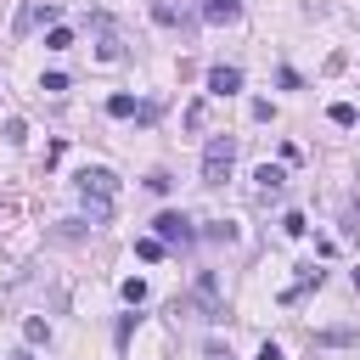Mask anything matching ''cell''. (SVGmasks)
Segmentation results:
<instances>
[{"label":"cell","instance_id":"obj_16","mask_svg":"<svg viewBox=\"0 0 360 360\" xmlns=\"http://www.w3.org/2000/svg\"><path fill=\"white\" fill-rule=\"evenodd\" d=\"M281 231H287V236H304L309 225H304V214H281Z\"/></svg>","mask_w":360,"mask_h":360},{"label":"cell","instance_id":"obj_9","mask_svg":"<svg viewBox=\"0 0 360 360\" xmlns=\"http://www.w3.org/2000/svg\"><path fill=\"white\" fill-rule=\"evenodd\" d=\"M326 118H332L338 129H354V124H360V112H354L349 101H332V107H326Z\"/></svg>","mask_w":360,"mask_h":360},{"label":"cell","instance_id":"obj_17","mask_svg":"<svg viewBox=\"0 0 360 360\" xmlns=\"http://www.w3.org/2000/svg\"><path fill=\"white\" fill-rule=\"evenodd\" d=\"M208 236H214V242H236V225H231V219H219V225H208Z\"/></svg>","mask_w":360,"mask_h":360},{"label":"cell","instance_id":"obj_21","mask_svg":"<svg viewBox=\"0 0 360 360\" xmlns=\"http://www.w3.org/2000/svg\"><path fill=\"white\" fill-rule=\"evenodd\" d=\"M349 281H354V292H360V270H354V276H349Z\"/></svg>","mask_w":360,"mask_h":360},{"label":"cell","instance_id":"obj_8","mask_svg":"<svg viewBox=\"0 0 360 360\" xmlns=\"http://www.w3.org/2000/svg\"><path fill=\"white\" fill-rule=\"evenodd\" d=\"M107 112H112V118H135V112H141V101H135L129 90H118V96H107Z\"/></svg>","mask_w":360,"mask_h":360},{"label":"cell","instance_id":"obj_7","mask_svg":"<svg viewBox=\"0 0 360 360\" xmlns=\"http://www.w3.org/2000/svg\"><path fill=\"white\" fill-rule=\"evenodd\" d=\"M253 180H259V191H264V197L287 186V174H281V163H259V169H253Z\"/></svg>","mask_w":360,"mask_h":360},{"label":"cell","instance_id":"obj_1","mask_svg":"<svg viewBox=\"0 0 360 360\" xmlns=\"http://www.w3.org/2000/svg\"><path fill=\"white\" fill-rule=\"evenodd\" d=\"M231 163H236V135H214L202 146V186H225Z\"/></svg>","mask_w":360,"mask_h":360},{"label":"cell","instance_id":"obj_4","mask_svg":"<svg viewBox=\"0 0 360 360\" xmlns=\"http://www.w3.org/2000/svg\"><path fill=\"white\" fill-rule=\"evenodd\" d=\"M242 90V68H208V96H236Z\"/></svg>","mask_w":360,"mask_h":360},{"label":"cell","instance_id":"obj_15","mask_svg":"<svg viewBox=\"0 0 360 360\" xmlns=\"http://www.w3.org/2000/svg\"><path fill=\"white\" fill-rule=\"evenodd\" d=\"M202 118H208V107H202V101H191V107H186V129H202Z\"/></svg>","mask_w":360,"mask_h":360},{"label":"cell","instance_id":"obj_5","mask_svg":"<svg viewBox=\"0 0 360 360\" xmlns=\"http://www.w3.org/2000/svg\"><path fill=\"white\" fill-rule=\"evenodd\" d=\"M236 17H242V0H202V22L225 28V22H236Z\"/></svg>","mask_w":360,"mask_h":360},{"label":"cell","instance_id":"obj_3","mask_svg":"<svg viewBox=\"0 0 360 360\" xmlns=\"http://www.w3.org/2000/svg\"><path fill=\"white\" fill-rule=\"evenodd\" d=\"M79 191L112 197V191H118V174H112V169H101V163H84V169H79Z\"/></svg>","mask_w":360,"mask_h":360},{"label":"cell","instance_id":"obj_11","mask_svg":"<svg viewBox=\"0 0 360 360\" xmlns=\"http://www.w3.org/2000/svg\"><path fill=\"white\" fill-rule=\"evenodd\" d=\"M22 338H28V343H51V326H45L39 315H28V321H22Z\"/></svg>","mask_w":360,"mask_h":360},{"label":"cell","instance_id":"obj_18","mask_svg":"<svg viewBox=\"0 0 360 360\" xmlns=\"http://www.w3.org/2000/svg\"><path fill=\"white\" fill-rule=\"evenodd\" d=\"M124 298H129V304H141V298H146V281H141V276H129V281H124Z\"/></svg>","mask_w":360,"mask_h":360},{"label":"cell","instance_id":"obj_6","mask_svg":"<svg viewBox=\"0 0 360 360\" xmlns=\"http://www.w3.org/2000/svg\"><path fill=\"white\" fill-rule=\"evenodd\" d=\"M56 17H62V11H56V6H51V0H39V6H28V11H22V17H17V34H28V28H34V22H39V28H45V22H56Z\"/></svg>","mask_w":360,"mask_h":360},{"label":"cell","instance_id":"obj_14","mask_svg":"<svg viewBox=\"0 0 360 360\" xmlns=\"http://www.w3.org/2000/svg\"><path fill=\"white\" fill-rule=\"evenodd\" d=\"M39 90H51V96H62V90H68V73H45V79H39Z\"/></svg>","mask_w":360,"mask_h":360},{"label":"cell","instance_id":"obj_10","mask_svg":"<svg viewBox=\"0 0 360 360\" xmlns=\"http://www.w3.org/2000/svg\"><path fill=\"white\" fill-rule=\"evenodd\" d=\"M68 45H73V28L51 22V34H45V51H68Z\"/></svg>","mask_w":360,"mask_h":360},{"label":"cell","instance_id":"obj_2","mask_svg":"<svg viewBox=\"0 0 360 360\" xmlns=\"http://www.w3.org/2000/svg\"><path fill=\"white\" fill-rule=\"evenodd\" d=\"M152 225H158V242H180V248H186V242L197 236V231H191V219H186L180 208H163V214H158Z\"/></svg>","mask_w":360,"mask_h":360},{"label":"cell","instance_id":"obj_19","mask_svg":"<svg viewBox=\"0 0 360 360\" xmlns=\"http://www.w3.org/2000/svg\"><path fill=\"white\" fill-rule=\"evenodd\" d=\"M253 360H281V343H270V338H264V343H259V354H253Z\"/></svg>","mask_w":360,"mask_h":360},{"label":"cell","instance_id":"obj_20","mask_svg":"<svg viewBox=\"0 0 360 360\" xmlns=\"http://www.w3.org/2000/svg\"><path fill=\"white\" fill-rule=\"evenodd\" d=\"M208 360H231V349H219V343H208Z\"/></svg>","mask_w":360,"mask_h":360},{"label":"cell","instance_id":"obj_12","mask_svg":"<svg viewBox=\"0 0 360 360\" xmlns=\"http://www.w3.org/2000/svg\"><path fill=\"white\" fill-rule=\"evenodd\" d=\"M152 17H158V22H163V28H180V11H174V6H169V0H158V6H152Z\"/></svg>","mask_w":360,"mask_h":360},{"label":"cell","instance_id":"obj_13","mask_svg":"<svg viewBox=\"0 0 360 360\" xmlns=\"http://www.w3.org/2000/svg\"><path fill=\"white\" fill-rule=\"evenodd\" d=\"M135 253H141V259H163V242H158V236H141Z\"/></svg>","mask_w":360,"mask_h":360}]
</instances>
